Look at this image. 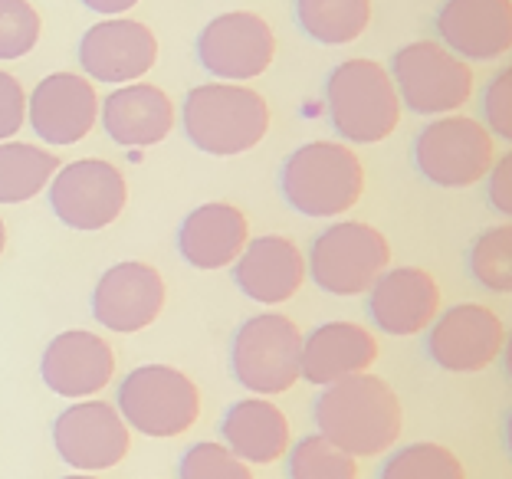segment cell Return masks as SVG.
<instances>
[{"mask_svg":"<svg viewBox=\"0 0 512 479\" xmlns=\"http://www.w3.org/2000/svg\"><path fill=\"white\" fill-rule=\"evenodd\" d=\"M316 434L342 447L348 457H384L404 430V411L394 388L378 375H352L325 384L312 407Z\"/></svg>","mask_w":512,"mask_h":479,"instance_id":"obj_1","label":"cell"},{"mask_svg":"<svg viewBox=\"0 0 512 479\" xmlns=\"http://www.w3.org/2000/svg\"><path fill=\"white\" fill-rule=\"evenodd\" d=\"M184 138L204 155H247L270 132V105L243 83H204L181 102Z\"/></svg>","mask_w":512,"mask_h":479,"instance_id":"obj_2","label":"cell"},{"mask_svg":"<svg viewBox=\"0 0 512 479\" xmlns=\"http://www.w3.org/2000/svg\"><path fill=\"white\" fill-rule=\"evenodd\" d=\"M279 194L302 217L335 220L362 201L365 165L345 142H306L279 168Z\"/></svg>","mask_w":512,"mask_h":479,"instance_id":"obj_3","label":"cell"},{"mask_svg":"<svg viewBox=\"0 0 512 479\" xmlns=\"http://www.w3.org/2000/svg\"><path fill=\"white\" fill-rule=\"evenodd\" d=\"M325 109L348 145H378L401 125V99L388 69L368 56L342 60L325 79Z\"/></svg>","mask_w":512,"mask_h":479,"instance_id":"obj_4","label":"cell"},{"mask_svg":"<svg viewBox=\"0 0 512 479\" xmlns=\"http://www.w3.org/2000/svg\"><path fill=\"white\" fill-rule=\"evenodd\" d=\"M115 411L122 414L132 434L155 440L181 437L201 417V391L171 365H142L128 371L115 391Z\"/></svg>","mask_w":512,"mask_h":479,"instance_id":"obj_5","label":"cell"},{"mask_svg":"<svg viewBox=\"0 0 512 479\" xmlns=\"http://www.w3.org/2000/svg\"><path fill=\"white\" fill-rule=\"evenodd\" d=\"M391 266L388 237L365 220H335L309 247L306 273L335 299L365 296L371 283Z\"/></svg>","mask_w":512,"mask_h":479,"instance_id":"obj_6","label":"cell"},{"mask_svg":"<svg viewBox=\"0 0 512 479\" xmlns=\"http://www.w3.org/2000/svg\"><path fill=\"white\" fill-rule=\"evenodd\" d=\"M302 332L279 312H260L230 338V371L253 397L286 394L299 381Z\"/></svg>","mask_w":512,"mask_h":479,"instance_id":"obj_7","label":"cell"},{"mask_svg":"<svg viewBox=\"0 0 512 479\" xmlns=\"http://www.w3.org/2000/svg\"><path fill=\"white\" fill-rule=\"evenodd\" d=\"M401 109L414 115H453L473 96V69L437 40H414L391 56L388 69Z\"/></svg>","mask_w":512,"mask_h":479,"instance_id":"obj_8","label":"cell"},{"mask_svg":"<svg viewBox=\"0 0 512 479\" xmlns=\"http://www.w3.org/2000/svg\"><path fill=\"white\" fill-rule=\"evenodd\" d=\"M411 158L434 188H473L493 168L496 138L470 115H440L417 132Z\"/></svg>","mask_w":512,"mask_h":479,"instance_id":"obj_9","label":"cell"},{"mask_svg":"<svg viewBox=\"0 0 512 479\" xmlns=\"http://www.w3.org/2000/svg\"><path fill=\"white\" fill-rule=\"evenodd\" d=\"M56 220L69 230L96 233L112 227L128 207L125 174L102 158H79L60 165L46 184Z\"/></svg>","mask_w":512,"mask_h":479,"instance_id":"obj_10","label":"cell"},{"mask_svg":"<svg viewBox=\"0 0 512 479\" xmlns=\"http://www.w3.org/2000/svg\"><path fill=\"white\" fill-rule=\"evenodd\" d=\"M197 63L211 73L217 83H243L263 76L276 60L273 27L250 10H230L207 20L194 40Z\"/></svg>","mask_w":512,"mask_h":479,"instance_id":"obj_11","label":"cell"},{"mask_svg":"<svg viewBox=\"0 0 512 479\" xmlns=\"http://www.w3.org/2000/svg\"><path fill=\"white\" fill-rule=\"evenodd\" d=\"M53 447L73 473H102L119 466L132 450V430L102 397L73 401L53 420Z\"/></svg>","mask_w":512,"mask_h":479,"instance_id":"obj_12","label":"cell"},{"mask_svg":"<svg viewBox=\"0 0 512 479\" xmlns=\"http://www.w3.org/2000/svg\"><path fill=\"white\" fill-rule=\"evenodd\" d=\"M506 348V322L480 302H460L444 312L427 329V355L437 368L453 375L486 371Z\"/></svg>","mask_w":512,"mask_h":479,"instance_id":"obj_13","label":"cell"},{"mask_svg":"<svg viewBox=\"0 0 512 479\" xmlns=\"http://www.w3.org/2000/svg\"><path fill=\"white\" fill-rule=\"evenodd\" d=\"M76 60L89 83H142V76H148L151 66L158 63V37L142 20L106 17L83 33Z\"/></svg>","mask_w":512,"mask_h":479,"instance_id":"obj_14","label":"cell"},{"mask_svg":"<svg viewBox=\"0 0 512 479\" xmlns=\"http://www.w3.org/2000/svg\"><path fill=\"white\" fill-rule=\"evenodd\" d=\"M165 299V279L155 266L125 260L99 276L96 289H92V319L109 332L135 335L155 325L161 309H165Z\"/></svg>","mask_w":512,"mask_h":479,"instance_id":"obj_15","label":"cell"},{"mask_svg":"<svg viewBox=\"0 0 512 479\" xmlns=\"http://www.w3.org/2000/svg\"><path fill=\"white\" fill-rule=\"evenodd\" d=\"M40 378L46 391L66 401H86L106 391L115 378V352L99 332L69 329L53 335L40 355Z\"/></svg>","mask_w":512,"mask_h":479,"instance_id":"obj_16","label":"cell"},{"mask_svg":"<svg viewBox=\"0 0 512 479\" xmlns=\"http://www.w3.org/2000/svg\"><path fill=\"white\" fill-rule=\"evenodd\" d=\"M27 122L46 145H76L99 125V92L79 73H50L27 96Z\"/></svg>","mask_w":512,"mask_h":479,"instance_id":"obj_17","label":"cell"},{"mask_svg":"<svg viewBox=\"0 0 512 479\" xmlns=\"http://www.w3.org/2000/svg\"><path fill=\"white\" fill-rule=\"evenodd\" d=\"M365 296L371 325L391 338L427 332L440 312V286L421 266H388Z\"/></svg>","mask_w":512,"mask_h":479,"instance_id":"obj_18","label":"cell"},{"mask_svg":"<svg viewBox=\"0 0 512 479\" xmlns=\"http://www.w3.org/2000/svg\"><path fill=\"white\" fill-rule=\"evenodd\" d=\"M440 46L463 63L503 60L512 46V4L509 0H444L437 10Z\"/></svg>","mask_w":512,"mask_h":479,"instance_id":"obj_19","label":"cell"},{"mask_svg":"<svg viewBox=\"0 0 512 479\" xmlns=\"http://www.w3.org/2000/svg\"><path fill=\"white\" fill-rule=\"evenodd\" d=\"M234 283L243 296L260 306H283L306 283V256L279 233L247 240L234 263Z\"/></svg>","mask_w":512,"mask_h":479,"instance_id":"obj_20","label":"cell"},{"mask_svg":"<svg viewBox=\"0 0 512 479\" xmlns=\"http://www.w3.org/2000/svg\"><path fill=\"white\" fill-rule=\"evenodd\" d=\"M378 361V338L358 322H322L302 335L299 381L316 388L365 371Z\"/></svg>","mask_w":512,"mask_h":479,"instance_id":"obj_21","label":"cell"},{"mask_svg":"<svg viewBox=\"0 0 512 479\" xmlns=\"http://www.w3.org/2000/svg\"><path fill=\"white\" fill-rule=\"evenodd\" d=\"M250 240L247 214L227 201H211L194 207L178 227L181 260L201 273L227 270L237 263Z\"/></svg>","mask_w":512,"mask_h":479,"instance_id":"obj_22","label":"cell"},{"mask_svg":"<svg viewBox=\"0 0 512 479\" xmlns=\"http://www.w3.org/2000/svg\"><path fill=\"white\" fill-rule=\"evenodd\" d=\"M99 122L106 128L109 142L122 148H151L171 135L174 102L155 83H128L102 99Z\"/></svg>","mask_w":512,"mask_h":479,"instance_id":"obj_23","label":"cell"},{"mask_svg":"<svg viewBox=\"0 0 512 479\" xmlns=\"http://www.w3.org/2000/svg\"><path fill=\"white\" fill-rule=\"evenodd\" d=\"M220 443L247 466H270L286 457L293 427L270 397H243L220 417Z\"/></svg>","mask_w":512,"mask_h":479,"instance_id":"obj_24","label":"cell"},{"mask_svg":"<svg viewBox=\"0 0 512 479\" xmlns=\"http://www.w3.org/2000/svg\"><path fill=\"white\" fill-rule=\"evenodd\" d=\"M296 23L322 46H348L371 27V0H296Z\"/></svg>","mask_w":512,"mask_h":479,"instance_id":"obj_25","label":"cell"},{"mask_svg":"<svg viewBox=\"0 0 512 479\" xmlns=\"http://www.w3.org/2000/svg\"><path fill=\"white\" fill-rule=\"evenodd\" d=\"M60 158L43 145L0 142V204H27L46 191Z\"/></svg>","mask_w":512,"mask_h":479,"instance_id":"obj_26","label":"cell"},{"mask_svg":"<svg viewBox=\"0 0 512 479\" xmlns=\"http://www.w3.org/2000/svg\"><path fill=\"white\" fill-rule=\"evenodd\" d=\"M378 479H467V466L453 450L421 440L391 450L381 463Z\"/></svg>","mask_w":512,"mask_h":479,"instance_id":"obj_27","label":"cell"},{"mask_svg":"<svg viewBox=\"0 0 512 479\" xmlns=\"http://www.w3.org/2000/svg\"><path fill=\"white\" fill-rule=\"evenodd\" d=\"M470 279L486 292L506 296L512 289V227L496 224L483 230L467 250Z\"/></svg>","mask_w":512,"mask_h":479,"instance_id":"obj_28","label":"cell"},{"mask_svg":"<svg viewBox=\"0 0 512 479\" xmlns=\"http://www.w3.org/2000/svg\"><path fill=\"white\" fill-rule=\"evenodd\" d=\"M286 479H358V460L322 434H306L289 443Z\"/></svg>","mask_w":512,"mask_h":479,"instance_id":"obj_29","label":"cell"},{"mask_svg":"<svg viewBox=\"0 0 512 479\" xmlns=\"http://www.w3.org/2000/svg\"><path fill=\"white\" fill-rule=\"evenodd\" d=\"M43 20L30 0H0V63L37 50Z\"/></svg>","mask_w":512,"mask_h":479,"instance_id":"obj_30","label":"cell"},{"mask_svg":"<svg viewBox=\"0 0 512 479\" xmlns=\"http://www.w3.org/2000/svg\"><path fill=\"white\" fill-rule=\"evenodd\" d=\"M178 479H253V466L234 457L220 440H201L181 453Z\"/></svg>","mask_w":512,"mask_h":479,"instance_id":"obj_31","label":"cell"},{"mask_svg":"<svg viewBox=\"0 0 512 479\" xmlns=\"http://www.w3.org/2000/svg\"><path fill=\"white\" fill-rule=\"evenodd\" d=\"M483 125L496 142H512V69L503 66L483 89Z\"/></svg>","mask_w":512,"mask_h":479,"instance_id":"obj_32","label":"cell"},{"mask_svg":"<svg viewBox=\"0 0 512 479\" xmlns=\"http://www.w3.org/2000/svg\"><path fill=\"white\" fill-rule=\"evenodd\" d=\"M27 122V89L17 76L0 69V142H10Z\"/></svg>","mask_w":512,"mask_h":479,"instance_id":"obj_33","label":"cell"},{"mask_svg":"<svg viewBox=\"0 0 512 479\" xmlns=\"http://www.w3.org/2000/svg\"><path fill=\"white\" fill-rule=\"evenodd\" d=\"M486 201L499 217H512V155H499L486 174Z\"/></svg>","mask_w":512,"mask_h":479,"instance_id":"obj_34","label":"cell"},{"mask_svg":"<svg viewBox=\"0 0 512 479\" xmlns=\"http://www.w3.org/2000/svg\"><path fill=\"white\" fill-rule=\"evenodd\" d=\"M79 4L99 17H125L138 0H79Z\"/></svg>","mask_w":512,"mask_h":479,"instance_id":"obj_35","label":"cell"},{"mask_svg":"<svg viewBox=\"0 0 512 479\" xmlns=\"http://www.w3.org/2000/svg\"><path fill=\"white\" fill-rule=\"evenodd\" d=\"M4 247H7V227H4V220H0V256H4Z\"/></svg>","mask_w":512,"mask_h":479,"instance_id":"obj_36","label":"cell"},{"mask_svg":"<svg viewBox=\"0 0 512 479\" xmlns=\"http://www.w3.org/2000/svg\"><path fill=\"white\" fill-rule=\"evenodd\" d=\"M63 479H99V476H92V473H69Z\"/></svg>","mask_w":512,"mask_h":479,"instance_id":"obj_37","label":"cell"}]
</instances>
